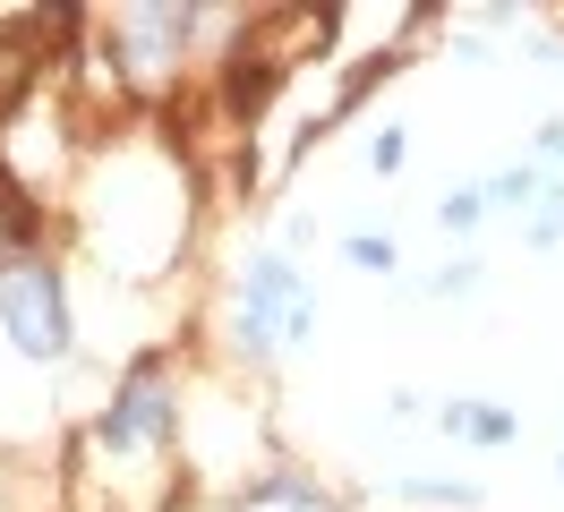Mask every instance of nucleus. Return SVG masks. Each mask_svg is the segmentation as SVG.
Listing matches in <instances>:
<instances>
[{"instance_id": "obj_10", "label": "nucleus", "mask_w": 564, "mask_h": 512, "mask_svg": "<svg viewBox=\"0 0 564 512\" xmlns=\"http://www.w3.org/2000/svg\"><path fill=\"white\" fill-rule=\"evenodd\" d=\"M479 214H488V197H479V188H462V197H445V205H436V222H445V231H470Z\"/></svg>"}, {"instance_id": "obj_1", "label": "nucleus", "mask_w": 564, "mask_h": 512, "mask_svg": "<svg viewBox=\"0 0 564 512\" xmlns=\"http://www.w3.org/2000/svg\"><path fill=\"white\" fill-rule=\"evenodd\" d=\"M317 325V299H308V282L291 257H257L240 282V341L265 359V350H291V341H308Z\"/></svg>"}, {"instance_id": "obj_7", "label": "nucleus", "mask_w": 564, "mask_h": 512, "mask_svg": "<svg viewBox=\"0 0 564 512\" xmlns=\"http://www.w3.org/2000/svg\"><path fill=\"white\" fill-rule=\"evenodd\" d=\"M445 427H454V436H479V444L513 436V418H505V410H479V402H454V410H445Z\"/></svg>"}, {"instance_id": "obj_6", "label": "nucleus", "mask_w": 564, "mask_h": 512, "mask_svg": "<svg viewBox=\"0 0 564 512\" xmlns=\"http://www.w3.org/2000/svg\"><path fill=\"white\" fill-rule=\"evenodd\" d=\"M240 512H334V504H325L317 487H300V478H274V487L240 495Z\"/></svg>"}, {"instance_id": "obj_12", "label": "nucleus", "mask_w": 564, "mask_h": 512, "mask_svg": "<svg viewBox=\"0 0 564 512\" xmlns=\"http://www.w3.org/2000/svg\"><path fill=\"white\" fill-rule=\"evenodd\" d=\"M547 154H564V129H547Z\"/></svg>"}, {"instance_id": "obj_3", "label": "nucleus", "mask_w": 564, "mask_h": 512, "mask_svg": "<svg viewBox=\"0 0 564 512\" xmlns=\"http://www.w3.org/2000/svg\"><path fill=\"white\" fill-rule=\"evenodd\" d=\"M163 436H172V393L154 368H138L120 384V402L104 410V453H154Z\"/></svg>"}, {"instance_id": "obj_4", "label": "nucleus", "mask_w": 564, "mask_h": 512, "mask_svg": "<svg viewBox=\"0 0 564 512\" xmlns=\"http://www.w3.org/2000/svg\"><path fill=\"white\" fill-rule=\"evenodd\" d=\"M488 205H513V214H530V239L547 248V239L564 231V179H547V171H505V179H488Z\"/></svg>"}, {"instance_id": "obj_5", "label": "nucleus", "mask_w": 564, "mask_h": 512, "mask_svg": "<svg viewBox=\"0 0 564 512\" xmlns=\"http://www.w3.org/2000/svg\"><path fill=\"white\" fill-rule=\"evenodd\" d=\"M180 34H188L180 9H120V43H129L138 77H163V68H172V43H180Z\"/></svg>"}, {"instance_id": "obj_9", "label": "nucleus", "mask_w": 564, "mask_h": 512, "mask_svg": "<svg viewBox=\"0 0 564 512\" xmlns=\"http://www.w3.org/2000/svg\"><path fill=\"white\" fill-rule=\"evenodd\" d=\"M393 257H402V248H393V239H377V231L351 239V265H359V273H393Z\"/></svg>"}, {"instance_id": "obj_11", "label": "nucleus", "mask_w": 564, "mask_h": 512, "mask_svg": "<svg viewBox=\"0 0 564 512\" xmlns=\"http://www.w3.org/2000/svg\"><path fill=\"white\" fill-rule=\"evenodd\" d=\"M368 163L393 171V163H402V137H393V129H386V137H368Z\"/></svg>"}, {"instance_id": "obj_2", "label": "nucleus", "mask_w": 564, "mask_h": 512, "mask_svg": "<svg viewBox=\"0 0 564 512\" xmlns=\"http://www.w3.org/2000/svg\"><path fill=\"white\" fill-rule=\"evenodd\" d=\"M0 325L26 359H61L69 350V307H61V282L43 265H0Z\"/></svg>"}, {"instance_id": "obj_8", "label": "nucleus", "mask_w": 564, "mask_h": 512, "mask_svg": "<svg viewBox=\"0 0 564 512\" xmlns=\"http://www.w3.org/2000/svg\"><path fill=\"white\" fill-rule=\"evenodd\" d=\"M402 495H411V504H454V512L479 504V495H470V487H454V478H402Z\"/></svg>"}, {"instance_id": "obj_13", "label": "nucleus", "mask_w": 564, "mask_h": 512, "mask_svg": "<svg viewBox=\"0 0 564 512\" xmlns=\"http://www.w3.org/2000/svg\"><path fill=\"white\" fill-rule=\"evenodd\" d=\"M556 478H564V461H556Z\"/></svg>"}]
</instances>
